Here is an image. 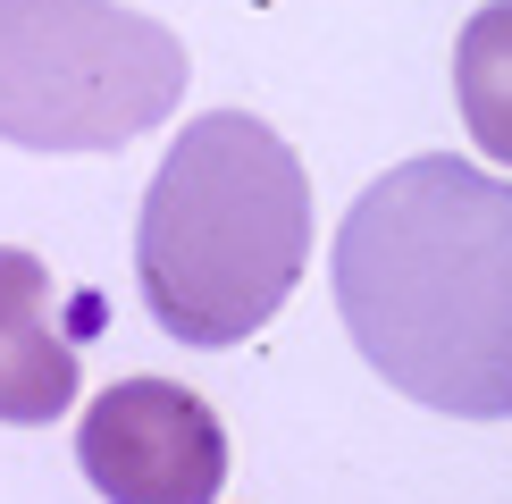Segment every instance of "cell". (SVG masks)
<instances>
[{
    "label": "cell",
    "mask_w": 512,
    "mask_h": 504,
    "mask_svg": "<svg viewBox=\"0 0 512 504\" xmlns=\"http://www.w3.org/2000/svg\"><path fill=\"white\" fill-rule=\"evenodd\" d=\"M336 320L395 395L512 420V177L420 152L336 227Z\"/></svg>",
    "instance_id": "6da1fadb"
},
{
    "label": "cell",
    "mask_w": 512,
    "mask_h": 504,
    "mask_svg": "<svg viewBox=\"0 0 512 504\" xmlns=\"http://www.w3.org/2000/svg\"><path fill=\"white\" fill-rule=\"evenodd\" d=\"M454 101H462V118H471V143L512 168V0H487L471 26H462V42H454Z\"/></svg>",
    "instance_id": "8992f818"
},
{
    "label": "cell",
    "mask_w": 512,
    "mask_h": 504,
    "mask_svg": "<svg viewBox=\"0 0 512 504\" xmlns=\"http://www.w3.org/2000/svg\"><path fill=\"white\" fill-rule=\"evenodd\" d=\"M76 404V353L51 336V269L0 244V420L42 429Z\"/></svg>",
    "instance_id": "5b68a950"
},
{
    "label": "cell",
    "mask_w": 512,
    "mask_h": 504,
    "mask_svg": "<svg viewBox=\"0 0 512 504\" xmlns=\"http://www.w3.org/2000/svg\"><path fill=\"white\" fill-rule=\"evenodd\" d=\"M185 93V42L118 0H0V143L118 152Z\"/></svg>",
    "instance_id": "3957f363"
},
{
    "label": "cell",
    "mask_w": 512,
    "mask_h": 504,
    "mask_svg": "<svg viewBox=\"0 0 512 504\" xmlns=\"http://www.w3.org/2000/svg\"><path fill=\"white\" fill-rule=\"evenodd\" d=\"M311 252V185L286 135L244 110H202L168 143L135 219L143 311L177 345H244L294 294Z\"/></svg>",
    "instance_id": "7a4b0ae2"
},
{
    "label": "cell",
    "mask_w": 512,
    "mask_h": 504,
    "mask_svg": "<svg viewBox=\"0 0 512 504\" xmlns=\"http://www.w3.org/2000/svg\"><path fill=\"white\" fill-rule=\"evenodd\" d=\"M76 462L110 504H210L227 488V429L177 378H118L84 404Z\"/></svg>",
    "instance_id": "277c9868"
}]
</instances>
